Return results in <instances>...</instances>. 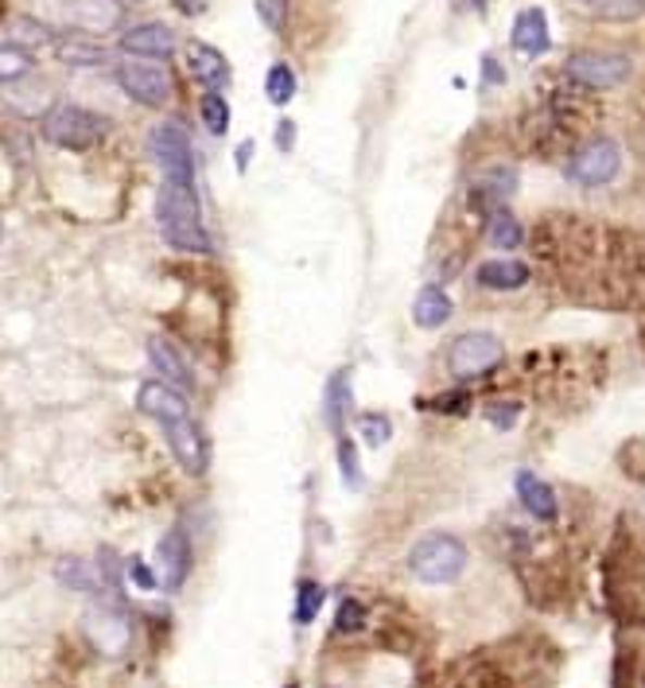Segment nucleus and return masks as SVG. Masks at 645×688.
Returning <instances> with one entry per match:
<instances>
[{"label": "nucleus", "instance_id": "7ed1b4c3", "mask_svg": "<svg viewBox=\"0 0 645 688\" xmlns=\"http://www.w3.org/2000/svg\"><path fill=\"white\" fill-rule=\"evenodd\" d=\"M43 137L51 140V144H59V149L83 152V149H93V144L105 137V122L98 113L83 110V105L59 102L55 110L43 117Z\"/></svg>", "mask_w": 645, "mask_h": 688}, {"label": "nucleus", "instance_id": "aec40b11", "mask_svg": "<svg viewBox=\"0 0 645 688\" xmlns=\"http://www.w3.org/2000/svg\"><path fill=\"white\" fill-rule=\"evenodd\" d=\"M322 584H315V579H304V584L295 587V623L307 626L319 619V607H322Z\"/></svg>", "mask_w": 645, "mask_h": 688}, {"label": "nucleus", "instance_id": "423d86ee", "mask_svg": "<svg viewBox=\"0 0 645 688\" xmlns=\"http://www.w3.org/2000/svg\"><path fill=\"white\" fill-rule=\"evenodd\" d=\"M618 171H622V149L610 137L583 144L572 156V164H568V176L580 187H607L618 179Z\"/></svg>", "mask_w": 645, "mask_h": 688}, {"label": "nucleus", "instance_id": "7c9ffc66", "mask_svg": "<svg viewBox=\"0 0 645 688\" xmlns=\"http://www.w3.org/2000/svg\"><path fill=\"white\" fill-rule=\"evenodd\" d=\"M284 9H288V0H257V12L268 28H280V24H284Z\"/></svg>", "mask_w": 645, "mask_h": 688}, {"label": "nucleus", "instance_id": "72a5a7b5", "mask_svg": "<svg viewBox=\"0 0 645 688\" xmlns=\"http://www.w3.org/2000/svg\"><path fill=\"white\" fill-rule=\"evenodd\" d=\"M250 149H253L250 140H245V144L238 149V168H245V164H250Z\"/></svg>", "mask_w": 645, "mask_h": 688}, {"label": "nucleus", "instance_id": "c85d7f7f", "mask_svg": "<svg viewBox=\"0 0 645 688\" xmlns=\"http://www.w3.org/2000/svg\"><path fill=\"white\" fill-rule=\"evenodd\" d=\"M366 626V607L358 603V599H346V603L339 607V619H334V630L339 634H354Z\"/></svg>", "mask_w": 645, "mask_h": 688}, {"label": "nucleus", "instance_id": "1a4fd4ad", "mask_svg": "<svg viewBox=\"0 0 645 688\" xmlns=\"http://www.w3.org/2000/svg\"><path fill=\"white\" fill-rule=\"evenodd\" d=\"M156 568H160V584L167 591H179L191 576V540L184 530H167L156 545Z\"/></svg>", "mask_w": 645, "mask_h": 688}, {"label": "nucleus", "instance_id": "2f4dec72", "mask_svg": "<svg viewBox=\"0 0 645 688\" xmlns=\"http://www.w3.org/2000/svg\"><path fill=\"white\" fill-rule=\"evenodd\" d=\"M129 579H132L137 587H144V591H152V587L160 584V579L152 576V572H148V568L140 564V560H129Z\"/></svg>", "mask_w": 645, "mask_h": 688}, {"label": "nucleus", "instance_id": "412c9836", "mask_svg": "<svg viewBox=\"0 0 645 688\" xmlns=\"http://www.w3.org/2000/svg\"><path fill=\"white\" fill-rule=\"evenodd\" d=\"M90 568L93 564H86V560L66 557L63 564H59V579H63L66 587H74V591H98V576H93Z\"/></svg>", "mask_w": 645, "mask_h": 688}, {"label": "nucleus", "instance_id": "b1692460", "mask_svg": "<svg viewBox=\"0 0 645 688\" xmlns=\"http://www.w3.org/2000/svg\"><path fill=\"white\" fill-rule=\"evenodd\" d=\"M595 12L610 24H627V20L645 16V0H595Z\"/></svg>", "mask_w": 645, "mask_h": 688}, {"label": "nucleus", "instance_id": "5701e85b", "mask_svg": "<svg viewBox=\"0 0 645 688\" xmlns=\"http://www.w3.org/2000/svg\"><path fill=\"white\" fill-rule=\"evenodd\" d=\"M265 90H268V102H273V105H288V102H292V93H295V75H292V66H288V63H277V66H273V71H268Z\"/></svg>", "mask_w": 645, "mask_h": 688}, {"label": "nucleus", "instance_id": "0eeeda50", "mask_svg": "<svg viewBox=\"0 0 645 688\" xmlns=\"http://www.w3.org/2000/svg\"><path fill=\"white\" fill-rule=\"evenodd\" d=\"M568 75L587 90H615L630 78V59L615 51H576L568 59Z\"/></svg>", "mask_w": 645, "mask_h": 688}, {"label": "nucleus", "instance_id": "f03ea898", "mask_svg": "<svg viewBox=\"0 0 645 688\" xmlns=\"http://www.w3.org/2000/svg\"><path fill=\"white\" fill-rule=\"evenodd\" d=\"M408 572L420 584H455L467 572V545L452 533H428L408 549Z\"/></svg>", "mask_w": 645, "mask_h": 688}, {"label": "nucleus", "instance_id": "6ab92c4d", "mask_svg": "<svg viewBox=\"0 0 645 688\" xmlns=\"http://www.w3.org/2000/svg\"><path fill=\"white\" fill-rule=\"evenodd\" d=\"M486 238H490V245H494V250H517L526 233H521V222H517L509 211H494V215H490V222H486Z\"/></svg>", "mask_w": 645, "mask_h": 688}, {"label": "nucleus", "instance_id": "4c0bfd02", "mask_svg": "<svg viewBox=\"0 0 645 688\" xmlns=\"http://www.w3.org/2000/svg\"><path fill=\"white\" fill-rule=\"evenodd\" d=\"M580 4H595V0H580Z\"/></svg>", "mask_w": 645, "mask_h": 688}, {"label": "nucleus", "instance_id": "39448f33", "mask_svg": "<svg viewBox=\"0 0 645 688\" xmlns=\"http://www.w3.org/2000/svg\"><path fill=\"white\" fill-rule=\"evenodd\" d=\"M148 149H152V160L164 171V183H194V152L179 122L156 125L148 137Z\"/></svg>", "mask_w": 645, "mask_h": 688}, {"label": "nucleus", "instance_id": "e433bc0d", "mask_svg": "<svg viewBox=\"0 0 645 688\" xmlns=\"http://www.w3.org/2000/svg\"><path fill=\"white\" fill-rule=\"evenodd\" d=\"M121 4H137V0H121Z\"/></svg>", "mask_w": 645, "mask_h": 688}, {"label": "nucleus", "instance_id": "9b49d317", "mask_svg": "<svg viewBox=\"0 0 645 688\" xmlns=\"http://www.w3.org/2000/svg\"><path fill=\"white\" fill-rule=\"evenodd\" d=\"M121 47H125L129 55L167 59L176 51V36H172V28H164V24H137V28H129L121 36Z\"/></svg>", "mask_w": 645, "mask_h": 688}, {"label": "nucleus", "instance_id": "20e7f679", "mask_svg": "<svg viewBox=\"0 0 645 688\" xmlns=\"http://www.w3.org/2000/svg\"><path fill=\"white\" fill-rule=\"evenodd\" d=\"M506 358V343L498 335H490V331H467L452 343L447 351V370L459 378V382H470V378H482L490 373L494 366Z\"/></svg>", "mask_w": 645, "mask_h": 688}, {"label": "nucleus", "instance_id": "2eb2a0df", "mask_svg": "<svg viewBox=\"0 0 645 688\" xmlns=\"http://www.w3.org/2000/svg\"><path fill=\"white\" fill-rule=\"evenodd\" d=\"M167 432V444H172V451H176V459L184 463L187 474H203L206 467V451H203V439H199V429H194L191 420H184V424H172Z\"/></svg>", "mask_w": 645, "mask_h": 688}, {"label": "nucleus", "instance_id": "9d476101", "mask_svg": "<svg viewBox=\"0 0 645 688\" xmlns=\"http://www.w3.org/2000/svg\"><path fill=\"white\" fill-rule=\"evenodd\" d=\"M117 82L140 105H164L167 93H172V82H167V75L160 66H121Z\"/></svg>", "mask_w": 645, "mask_h": 688}, {"label": "nucleus", "instance_id": "4468645a", "mask_svg": "<svg viewBox=\"0 0 645 688\" xmlns=\"http://www.w3.org/2000/svg\"><path fill=\"white\" fill-rule=\"evenodd\" d=\"M187 59H191V75L211 86V93H218L222 86L230 82V63H226V55L214 51L211 43H191Z\"/></svg>", "mask_w": 645, "mask_h": 688}, {"label": "nucleus", "instance_id": "58836bf2", "mask_svg": "<svg viewBox=\"0 0 645 688\" xmlns=\"http://www.w3.org/2000/svg\"><path fill=\"white\" fill-rule=\"evenodd\" d=\"M288 688H295V685H288Z\"/></svg>", "mask_w": 645, "mask_h": 688}, {"label": "nucleus", "instance_id": "f257e3e1", "mask_svg": "<svg viewBox=\"0 0 645 688\" xmlns=\"http://www.w3.org/2000/svg\"><path fill=\"white\" fill-rule=\"evenodd\" d=\"M160 233L167 245H176L184 253H211V233L203 226V206L194 195V183H164L156 199Z\"/></svg>", "mask_w": 645, "mask_h": 688}, {"label": "nucleus", "instance_id": "a878e982", "mask_svg": "<svg viewBox=\"0 0 645 688\" xmlns=\"http://www.w3.org/2000/svg\"><path fill=\"white\" fill-rule=\"evenodd\" d=\"M351 405V390H346V373H334L331 385H327V424L339 432V420Z\"/></svg>", "mask_w": 645, "mask_h": 688}, {"label": "nucleus", "instance_id": "f704fd0d", "mask_svg": "<svg viewBox=\"0 0 645 688\" xmlns=\"http://www.w3.org/2000/svg\"><path fill=\"white\" fill-rule=\"evenodd\" d=\"M470 4H490V0H470Z\"/></svg>", "mask_w": 645, "mask_h": 688}, {"label": "nucleus", "instance_id": "f3484780", "mask_svg": "<svg viewBox=\"0 0 645 688\" xmlns=\"http://www.w3.org/2000/svg\"><path fill=\"white\" fill-rule=\"evenodd\" d=\"M452 319V296L435 284H425V289L416 292V304H413V323L425 327V331H435Z\"/></svg>", "mask_w": 645, "mask_h": 688}, {"label": "nucleus", "instance_id": "ddd939ff", "mask_svg": "<svg viewBox=\"0 0 645 688\" xmlns=\"http://www.w3.org/2000/svg\"><path fill=\"white\" fill-rule=\"evenodd\" d=\"M517 498H521V506H526L536 521H553L556 513H560L553 486L544 483V479H536L533 471H517Z\"/></svg>", "mask_w": 645, "mask_h": 688}, {"label": "nucleus", "instance_id": "a211bd4d", "mask_svg": "<svg viewBox=\"0 0 645 688\" xmlns=\"http://www.w3.org/2000/svg\"><path fill=\"white\" fill-rule=\"evenodd\" d=\"M148 358H152L156 373H164V385H172V390H176V385H184V390H187V385H194L191 366L179 358L172 343H164V339H152V343H148Z\"/></svg>", "mask_w": 645, "mask_h": 688}, {"label": "nucleus", "instance_id": "f8f14e48", "mask_svg": "<svg viewBox=\"0 0 645 688\" xmlns=\"http://www.w3.org/2000/svg\"><path fill=\"white\" fill-rule=\"evenodd\" d=\"M514 47L521 55L536 59L553 47V36H548V16L541 9H526L514 20Z\"/></svg>", "mask_w": 645, "mask_h": 688}, {"label": "nucleus", "instance_id": "c756f323", "mask_svg": "<svg viewBox=\"0 0 645 688\" xmlns=\"http://www.w3.org/2000/svg\"><path fill=\"white\" fill-rule=\"evenodd\" d=\"M339 467H342V483L346 486H362V474H358V451H354L351 436L339 439Z\"/></svg>", "mask_w": 645, "mask_h": 688}, {"label": "nucleus", "instance_id": "c9c22d12", "mask_svg": "<svg viewBox=\"0 0 645 688\" xmlns=\"http://www.w3.org/2000/svg\"><path fill=\"white\" fill-rule=\"evenodd\" d=\"M0 242H4V226H0Z\"/></svg>", "mask_w": 645, "mask_h": 688}, {"label": "nucleus", "instance_id": "dca6fc26", "mask_svg": "<svg viewBox=\"0 0 645 688\" xmlns=\"http://www.w3.org/2000/svg\"><path fill=\"white\" fill-rule=\"evenodd\" d=\"M479 284L490 292H517L529 284V269L521 265V260H486V265H479Z\"/></svg>", "mask_w": 645, "mask_h": 688}, {"label": "nucleus", "instance_id": "6e6552de", "mask_svg": "<svg viewBox=\"0 0 645 688\" xmlns=\"http://www.w3.org/2000/svg\"><path fill=\"white\" fill-rule=\"evenodd\" d=\"M137 409L144 412V417L160 420V429H172V424H184V420H191V405H187V397L179 390H172V385H164V382H144V385H140Z\"/></svg>", "mask_w": 645, "mask_h": 688}, {"label": "nucleus", "instance_id": "473e14b6", "mask_svg": "<svg viewBox=\"0 0 645 688\" xmlns=\"http://www.w3.org/2000/svg\"><path fill=\"white\" fill-rule=\"evenodd\" d=\"M277 144H280V152H284V149H292V144H295V125L292 122H280L277 125Z\"/></svg>", "mask_w": 645, "mask_h": 688}, {"label": "nucleus", "instance_id": "4be33fe9", "mask_svg": "<svg viewBox=\"0 0 645 688\" xmlns=\"http://www.w3.org/2000/svg\"><path fill=\"white\" fill-rule=\"evenodd\" d=\"M31 71V55L28 51H20L12 43H0V86L4 82H16Z\"/></svg>", "mask_w": 645, "mask_h": 688}, {"label": "nucleus", "instance_id": "393cba45", "mask_svg": "<svg viewBox=\"0 0 645 688\" xmlns=\"http://www.w3.org/2000/svg\"><path fill=\"white\" fill-rule=\"evenodd\" d=\"M199 113H203L206 129H211L214 137H222V132L230 129V105H226L222 93H206L203 105H199Z\"/></svg>", "mask_w": 645, "mask_h": 688}, {"label": "nucleus", "instance_id": "cd10ccee", "mask_svg": "<svg viewBox=\"0 0 645 688\" xmlns=\"http://www.w3.org/2000/svg\"><path fill=\"white\" fill-rule=\"evenodd\" d=\"M482 417H486L494 429H514L517 417H521V405H517V400H490L486 409H482Z\"/></svg>", "mask_w": 645, "mask_h": 688}, {"label": "nucleus", "instance_id": "bb28decb", "mask_svg": "<svg viewBox=\"0 0 645 688\" xmlns=\"http://www.w3.org/2000/svg\"><path fill=\"white\" fill-rule=\"evenodd\" d=\"M358 432H362V439H366V444L381 447V444H389V436H393V420L381 417V412H362Z\"/></svg>", "mask_w": 645, "mask_h": 688}]
</instances>
